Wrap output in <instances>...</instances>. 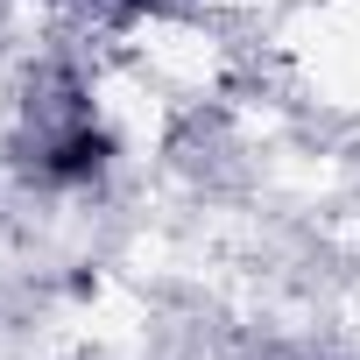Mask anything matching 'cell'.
I'll return each instance as SVG.
<instances>
[{"label": "cell", "instance_id": "cell-1", "mask_svg": "<svg viewBox=\"0 0 360 360\" xmlns=\"http://www.w3.org/2000/svg\"><path fill=\"white\" fill-rule=\"evenodd\" d=\"M99 162H106V134L99 127H78V134H64L50 148V176H92Z\"/></svg>", "mask_w": 360, "mask_h": 360}]
</instances>
